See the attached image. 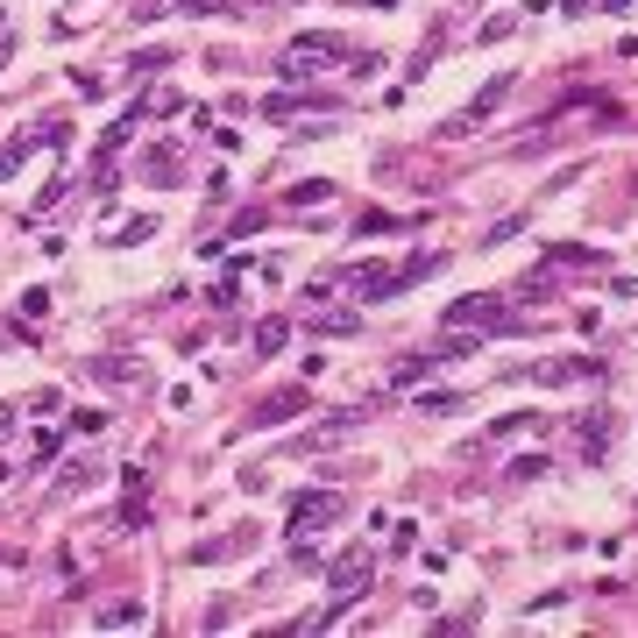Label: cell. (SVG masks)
Returning a JSON list of instances; mask_svg holds the SVG:
<instances>
[{
	"mask_svg": "<svg viewBox=\"0 0 638 638\" xmlns=\"http://www.w3.org/2000/svg\"><path fill=\"white\" fill-rule=\"evenodd\" d=\"M319 64H355V43H348L341 29H305V36L284 50V71H291V78H312Z\"/></svg>",
	"mask_w": 638,
	"mask_h": 638,
	"instance_id": "obj_1",
	"label": "cell"
},
{
	"mask_svg": "<svg viewBox=\"0 0 638 638\" xmlns=\"http://www.w3.org/2000/svg\"><path fill=\"white\" fill-rule=\"evenodd\" d=\"M447 327H468V334H518L525 319L504 312V298H490V291H468V298L447 305Z\"/></svg>",
	"mask_w": 638,
	"mask_h": 638,
	"instance_id": "obj_2",
	"label": "cell"
},
{
	"mask_svg": "<svg viewBox=\"0 0 638 638\" xmlns=\"http://www.w3.org/2000/svg\"><path fill=\"white\" fill-rule=\"evenodd\" d=\"M341 511H348L341 490H305V497H291V539H305V532H319V525H334Z\"/></svg>",
	"mask_w": 638,
	"mask_h": 638,
	"instance_id": "obj_3",
	"label": "cell"
},
{
	"mask_svg": "<svg viewBox=\"0 0 638 638\" xmlns=\"http://www.w3.org/2000/svg\"><path fill=\"white\" fill-rule=\"evenodd\" d=\"M327 582H334V610L341 603H362L369 582H376V561H369V553H341V561L327 568Z\"/></svg>",
	"mask_w": 638,
	"mask_h": 638,
	"instance_id": "obj_4",
	"label": "cell"
},
{
	"mask_svg": "<svg viewBox=\"0 0 638 638\" xmlns=\"http://www.w3.org/2000/svg\"><path fill=\"white\" fill-rule=\"evenodd\" d=\"M504 100H511V78H490V86L475 93V100H468V107H461V114H454V121L440 128V135H475V128H483V121H490V114L504 107Z\"/></svg>",
	"mask_w": 638,
	"mask_h": 638,
	"instance_id": "obj_5",
	"label": "cell"
},
{
	"mask_svg": "<svg viewBox=\"0 0 638 638\" xmlns=\"http://www.w3.org/2000/svg\"><path fill=\"white\" fill-rule=\"evenodd\" d=\"M305 405H312V397H305V383H284V390H270V397H263V405H256V419H249V426H256V433H270V426H284V419H298Z\"/></svg>",
	"mask_w": 638,
	"mask_h": 638,
	"instance_id": "obj_6",
	"label": "cell"
},
{
	"mask_svg": "<svg viewBox=\"0 0 638 638\" xmlns=\"http://www.w3.org/2000/svg\"><path fill=\"white\" fill-rule=\"evenodd\" d=\"M234 553H256V525H234V532H220V539H199L192 561L213 568V561H234Z\"/></svg>",
	"mask_w": 638,
	"mask_h": 638,
	"instance_id": "obj_7",
	"label": "cell"
},
{
	"mask_svg": "<svg viewBox=\"0 0 638 638\" xmlns=\"http://www.w3.org/2000/svg\"><path fill=\"white\" fill-rule=\"evenodd\" d=\"M263 114H270V121H298V114H341V107H334L327 93H270Z\"/></svg>",
	"mask_w": 638,
	"mask_h": 638,
	"instance_id": "obj_8",
	"label": "cell"
},
{
	"mask_svg": "<svg viewBox=\"0 0 638 638\" xmlns=\"http://www.w3.org/2000/svg\"><path fill=\"white\" fill-rule=\"evenodd\" d=\"M575 447H582L589 461H603V454H610V412H582V419H575Z\"/></svg>",
	"mask_w": 638,
	"mask_h": 638,
	"instance_id": "obj_9",
	"label": "cell"
},
{
	"mask_svg": "<svg viewBox=\"0 0 638 638\" xmlns=\"http://www.w3.org/2000/svg\"><path fill=\"white\" fill-rule=\"evenodd\" d=\"M532 376H539V383H582V376H603V362H582V355H561V362H539Z\"/></svg>",
	"mask_w": 638,
	"mask_h": 638,
	"instance_id": "obj_10",
	"label": "cell"
},
{
	"mask_svg": "<svg viewBox=\"0 0 638 638\" xmlns=\"http://www.w3.org/2000/svg\"><path fill=\"white\" fill-rule=\"evenodd\" d=\"M546 270H603V256H596V249L561 242V249H546Z\"/></svg>",
	"mask_w": 638,
	"mask_h": 638,
	"instance_id": "obj_11",
	"label": "cell"
},
{
	"mask_svg": "<svg viewBox=\"0 0 638 638\" xmlns=\"http://www.w3.org/2000/svg\"><path fill=\"white\" fill-rule=\"evenodd\" d=\"M142 178H156V185H164V178H178V156H171L164 142H156V149L142 156Z\"/></svg>",
	"mask_w": 638,
	"mask_h": 638,
	"instance_id": "obj_12",
	"label": "cell"
},
{
	"mask_svg": "<svg viewBox=\"0 0 638 638\" xmlns=\"http://www.w3.org/2000/svg\"><path fill=\"white\" fill-rule=\"evenodd\" d=\"M291 341V319H263V327H256V355H277Z\"/></svg>",
	"mask_w": 638,
	"mask_h": 638,
	"instance_id": "obj_13",
	"label": "cell"
},
{
	"mask_svg": "<svg viewBox=\"0 0 638 638\" xmlns=\"http://www.w3.org/2000/svg\"><path fill=\"white\" fill-rule=\"evenodd\" d=\"M426 376H433V355H405L390 383H397V390H412V383H426Z\"/></svg>",
	"mask_w": 638,
	"mask_h": 638,
	"instance_id": "obj_14",
	"label": "cell"
},
{
	"mask_svg": "<svg viewBox=\"0 0 638 638\" xmlns=\"http://www.w3.org/2000/svg\"><path fill=\"white\" fill-rule=\"evenodd\" d=\"M93 376H100V383H128V390L142 383V369H135V362H114V355H107V362H93Z\"/></svg>",
	"mask_w": 638,
	"mask_h": 638,
	"instance_id": "obj_15",
	"label": "cell"
},
{
	"mask_svg": "<svg viewBox=\"0 0 638 638\" xmlns=\"http://www.w3.org/2000/svg\"><path fill=\"white\" fill-rule=\"evenodd\" d=\"M100 624H107V631H135V624H142V610H135V603H107V610H100Z\"/></svg>",
	"mask_w": 638,
	"mask_h": 638,
	"instance_id": "obj_16",
	"label": "cell"
},
{
	"mask_svg": "<svg viewBox=\"0 0 638 638\" xmlns=\"http://www.w3.org/2000/svg\"><path fill=\"white\" fill-rule=\"evenodd\" d=\"M327 199H334V185H327V178H305V185L291 192V206H327Z\"/></svg>",
	"mask_w": 638,
	"mask_h": 638,
	"instance_id": "obj_17",
	"label": "cell"
},
{
	"mask_svg": "<svg viewBox=\"0 0 638 638\" xmlns=\"http://www.w3.org/2000/svg\"><path fill=\"white\" fill-rule=\"evenodd\" d=\"M36 142H43V135H36ZM36 142H8V149H0V178H15V171L29 164V149H36Z\"/></svg>",
	"mask_w": 638,
	"mask_h": 638,
	"instance_id": "obj_18",
	"label": "cell"
},
{
	"mask_svg": "<svg viewBox=\"0 0 638 638\" xmlns=\"http://www.w3.org/2000/svg\"><path fill=\"white\" fill-rule=\"evenodd\" d=\"M312 327H319V334H355V312H319Z\"/></svg>",
	"mask_w": 638,
	"mask_h": 638,
	"instance_id": "obj_19",
	"label": "cell"
},
{
	"mask_svg": "<svg viewBox=\"0 0 638 638\" xmlns=\"http://www.w3.org/2000/svg\"><path fill=\"white\" fill-rule=\"evenodd\" d=\"M149 234H156V220H128V227L114 234V249H128V242H149Z\"/></svg>",
	"mask_w": 638,
	"mask_h": 638,
	"instance_id": "obj_20",
	"label": "cell"
},
{
	"mask_svg": "<svg viewBox=\"0 0 638 638\" xmlns=\"http://www.w3.org/2000/svg\"><path fill=\"white\" fill-rule=\"evenodd\" d=\"M164 64H171V50H135L128 57V71H164Z\"/></svg>",
	"mask_w": 638,
	"mask_h": 638,
	"instance_id": "obj_21",
	"label": "cell"
},
{
	"mask_svg": "<svg viewBox=\"0 0 638 638\" xmlns=\"http://www.w3.org/2000/svg\"><path fill=\"white\" fill-rule=\"evenodd\" d=\"M511 475H518V483H532V475H546V454H518V461H511Z\"/></svg>",
	"mask_w": 638,
	"mask_h": 638,
	"instance_id": "obj_22",
	"label": "cell"
},
{
	"mask_svg": "<svg viewBox=\"0 0 638 638\" xmlns=\"http://www.w3.org/2000/svg\"><path fill=\"white\" fill-rule=\"evenodd\" d=\"M15 64V36H0V71H8Z\"/></svg>",
	"mask_w": 638,
	"mask_h": 638,
	"instance_id": "obj_23",
	"label": "cell"
},
{
	"mask_svg": "<svg viewBox=\"0 0 638 638\" xmlns=\"http://www.w3.org/2000/svg\"><path fill=\"white\" fill-rule=\"evenodd\" d=\"M603 8H610V15H617V8H638V0H603Z\"/></svg>",
	"mask_w": 638,
	"mask_h": 638,
	"instance_id": "obj_24",
	"label": "cell"
}]
</instances>
